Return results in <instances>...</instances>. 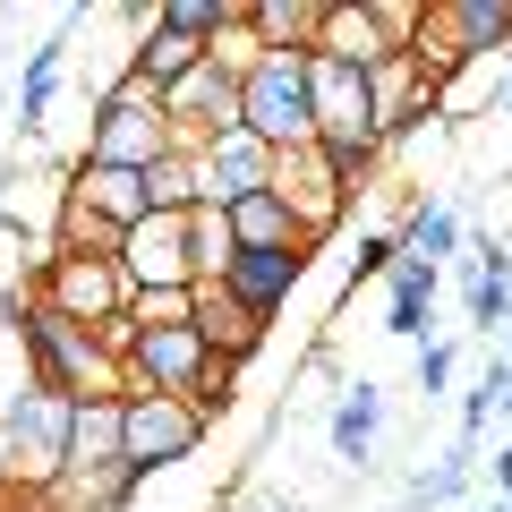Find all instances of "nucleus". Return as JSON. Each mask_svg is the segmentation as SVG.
I'll list each match as a JSON object with an SVG mask.
<instances>
[{"instance_id": "f257e3e1", "label": "nucleus", "mask_w": 512, "mask_h": 512, "mask_svg": "<svg viewBox=\"0 0 512 512\" xmlns=\"http://www.w3.org/2000/svg\"><path fill=\"white\" fill-rule=\"evenodd\" d=\"M18 350H26V376H35L43 393H69V402H94V393H120L128 384V367L103 350V333L77 325V316H60V308H43V299H35V316H26Z\"/></svg>"}, {"instance_id": "f03ea898", "label": "nucleus", "mask_w": 512, "mask_h": 512, "mask_svg": "<svg viewBox=\"0 0 512 512\" xmlns=\"http://www.w3.org/2000/svg\"><path fill=\"white\" fill-rule=\"evenodd\" d=\"M69 436H77V402L69 393H43L35 376L18 384V402L0 410V470H9V487L18 495H52L60 478H69Z\"/></svg>"}, {"instance_id": "7ed1b4c3", "label": "nucleus", "mask_w": 512, "mask_h": 512, "mask_svg": "<svg viewBox=\"0 0 512 512\" xmlns=\"http://www.w3.org/2000/svg\"><path fill=\"white\" fill-rule=\"evenodd\" d=\"M239 128H256L274 154L316 146V86H308V52H256L239 69Z\"/></svg>"}, {"instance_id": "20e7f679", "label": "nucleus", "mask_w": 512, "mask_h": 512, "mask_svg": "<svg viewBox=\"0 0 512 512\" xmlns=\"http://www.w3.org/2000/svg\"><path fill=\"white\" fill-rule=\"evenodd\" d=\"M163 154H180V137H171V111L154 103V94H120V86L94 94L77 163H103V171H154Z\"/></svg>"}, {"instance_id": "39448f33", "label": "nucleus", "mask_w": 512, "mask_h": 512, "mask_svg": "<svg viewBox=\"0 0 512 512\" xmlns=\"http://www.w3.org/2000/svg\"><path fill=\"white\" fill-rule=\"evenodd\" d=\"M205 427L214 419L197 402H180V393H120V461L137 478H163L180 461H197Z\"/></svg>"}, {"instance_id": "423d86ee", "label": "nucleus", "mask_w": 512, "mask_h": 512, "mask_svg": "<svg viewBox=\"0 0 512 512\" xmlns=\"http://www.w3.org/2000/svg\"><path fill=\"white\" fill-rule=\"evenodd\" d=\"M35 299L60 316H77V325H120L128 316V274H120V256H77V248H43L35 256Z\"/></svg>"}, {"instance_id": "0eeeda50", "label": "nucleus", "mask_w": 512, "mask_h": 512, "mask_svg": "<svg viewBox=\"0 0 512 512\" xmlns=\"http://www.w3.org/2000/svg\"><path fill=\"white\" fill-rule=\"evenodd\" d=\"M120 274L128 291H197V214H146L120 239Z\"/></svg>"}, {"instance_id": "6e6552de", "label": "nucleus", "mask_w": 512, "mask_h": 512, "mask_svg": "<svg viewBox=\"0 0 512 512\" xmlns=\"http://www.w3.org/2000/svg\"><path fill=\"white\" fill-rule=\"evenodd\" d=\"M120 367H128L120 393H180V402H197L205 376H214V350L197 342V325H154V333L128 342Z\"/></svg>"}, {"instance_id": "1a4fd4ad", "label": "nucleus", "mask_w": 512, "mask_h": 512, "mask_svg": "<svg viewBox=\"0 0 512 512\" xmlns=\"http://www.w3.org/2000/svg\"><path fill=\"white\" fill-rule=\"evenodd\" d=\"M274 171H282V154L256 137V128H214L197 146V188H205V205H248V197H265L274 188Z\"/></svg>"}, {"instance_id": "9d476101", "label": "nucleus", "mask_w": 512, "mask_h": 512, "mask_svg": "<svg viewBox=\"0 0 512 512\" xmlns=\"http://www.w3.org/2000/svg\"><path fill=\"white\" fill-rule=\"evenodd\" d=\"M274 188H282V205H291V214H299V231H308V248H316V239H325V231H342L350 197H359V188H350V171L333 163L325 146H299V154H282Z\"/></svg>"}, {"instance_id": "9b49d317", "label": "nucleus", "mask_w": 512, "mask_h": 512, "mask_svg": "<svg viewBox=\"0 0 512 512\" xmlns=\"http://www.w3.org/2000/svg\"><path fill=\"white\" fill-rule=\"evenodd\" d=\"M60 214H69V171H52V163H9L0 171V239L18 231L43 256V248H60Z\"/></svg>"}, {"instance_id": "f8f14e48", "label": "nucleus", "mask_w": 512, "mask_h": 512, "mask_svg": "<svg viewBox=\"0 0 512 512\" xmlns=\"http://www.w3.org/2000/svg\"><path fill=\"white\" fill-rule=\"evenodd\" d=\"M308 256L316 248H239L231 265H222V291H231L256 325H274V316L291 308V291L308 282Z\"/></svg>"}, {"instance_id": "ddd939ff", "label": "nucleus", "mask_w": 512, "mask_h": 512, "mask_svg": "<svg viewBox=\"0 0 512 512\" xmlns=\"http://www.w3.org/2000/svg\"><path fill=\"white\" fill-rule=\"evenodd\" d=\"M384 419H393V402H384V384H342L325 410V444L342 470H376V444H384Z\"/></svg>"}, {"instance_id": "4468645a", "label": "nucleus", "mask_w": 512, "mask_h": 512, "mask_svg": "<svg viewBox=\"0 0 512 512\" xmlns=\"http://www.w3.org/2000/svg\"><path fill=\"white\" fill-rule=\"evenodd\" d=\"M316 60H342V69H384V60H402V52H393V35H384L376 0H325Z\"/></svg>"}, {"instance_id": "2eb2a0df", "label": "nucleus", "mask_w": 512, "mask_h": 512, "mask_svg": "<svg viewBox=\"0 0 512 512\" xmlns=\"http://www.w3.org/2000/svg\"><path fill=\"white\" fill-rule=\"evenodd\" d=\"M86 26V9H60V26L26 52V69H18V128L26 137H43V120H52V103H60V69H69V35Z\"/></svg>"}, {"instance_id": "dca6fc26", "label": "nucleus", "mask_w": 512, "mask_h": 512, "mask_svg": "<svg viewBox=\"0 0 512 512\" xmlns=\"http://www.w3.org/2000/svg\"><path fill=\"white\" fill-rule=\"evenodd\" d=\"M436 299H444V274H436V265H419V256H402V265L384 274V333H393V342H410V350L436 342V333H427Z\"/></svg>"}, {"instance_id": "f3484780", "label": "nucleus", "mask_w": 512, "mask_h": 512, "mask_svg": "<svg viewBox=\"0 0 512 512\" xmlns=\"http://www.w3.org/2000/svg\"><path fill=\"white\" fill-rule=\"evenodd\" d=\"M205 60H214V43H205V35H180V26H163V9H154V26H146V35L128 43V69L146 77L154 94H171L180 77H197Z\"/></svg>"}, {"instance_id": "a211bd4d", "label": "nucleus", "mask_w": 512, "mask_h": 512, "mask_svg": "<svg viewBox=\"0 0 512 512\" xmlns=\"http://www.w3.org/2000/svg\"><path fill=\"white\" fill-rule=\"evenodd\" d=\"M69 197L86 205V214H103L111 231H137V222L154 214V197H146V171H103V163H69Z\"/></svg>"}, {"instance_id": "6ab92c4d", "label": "nucleus", "mask_w": 512, "mask_h": 512, "mask_svg": "<svg viewBox=\"0 0 512 512\" xmlns=\"http://www.w3.org/2000/svg\"><path fill=\"white\" fill-rule=\"evenodd\" d=\"M478 487V444L461 436V444H444L427 470H410L402 478V512H461V495Z\"/></svg>"}, {"instance_id": "aec40b11", "label": "nucleus", "mask_w": 512, "mask_h": 512, "mask_svg": "<svg viewBox=\"0 0 512 512\" xmlns=\"http://www.w3.org/2000/svg\"><path fill=\"white\" fill-rule=\"evenodd\" d=\"M256 52H316L325 35V0H239Z\"/></svg>"}, {"instance_id": "412c9836", "label": "nucleus", "mask_w": 512, "mask_h": 512, "mask_svg": "<svg viewBox=\"0 0 512 512\" xmlns=\"http://www.w3.org/2000/svg\"><path fill=\"white\" fill-rule=\"evenodd\" d=\"M120 461V393H94L77 402V436H69V478H111Z\"/></svg>"}, {"instance_id": "4be33fe9", "label": "nucleus", "mask_w": 512, "mask_h": 512, "mask_svg": "<svg viewBox=\"0 0 512 512\" xmlns=\"http://www.w3.org/2000/svg\"><path fill=\"white\" fill-rule=\"evenodd\" d=\"M197 342L214 350V359H231V367H248V350L265 342V325H256L248 308H239L222 282H197Z\"/></svg>"}, {"instance_id": "5701e85b", "label": "nucleus", "mask_w": 512, "mask_h": 512, "mask_svg": "<svg viewBox=\"0 0 512 512\" xmlns=\"http://www.w3.org/2000/svg\"><path fill=\"white\" fill-rule=\"evenodd\" d=\"M393 239H402V256H419V265H436V274L453 265L461 248H470V231H461V205H453V197H419V205L402 214V231H393Z\"/></svg>"}, {"instance_id": "b1692460", "label": "nucleus", "mask_w": 512, "mask_h": 512, "mask_svg": "<svg viewBox=\"0 0 512 512\" xmlns=\"http://www.w3.org/2000/svg\"><path fill=\"white\" fill-rule=\"evenodd\" d=\"M231 239H239V248H308V231H299V214L282 205V188L231 205Z\"/></svg>"}, {"instance_id": "393cba45", "label": "nucleus", "mask_w": 512, "mask_h": 512, "mask_svg": "<svg viewBox=\"0 0 512 512\" xmlns=\"http://www.w3.org/2000/svg\"><path fill=\"white\" fill-rule=\"evenodd\" d=\"M146 197H154V214H197L205 205V188H197V154H163V163L146 171Z\"/></svg>"}, {"instance_id": "a878e982", "label": "nucleus", "mask_w": 512, "mask_h": 512, "mask_svg": "<svg viewBox=\"0 0 512 512\" xmlns=\"http://www.w3.org/2000/svg\"><path fill=\"white\" fill-rule=\"evenodd\" d=\"M239 256V239H231V214L222 205H197V274L205 282H222V265Z\"/></svg>"}, {"instance_id": "bb28decb", "label": "nucleus", "mask_w": 512, "mask_h": 512, "mask_svg": "<svg viewBox=\"0 0 512 512\" xmlns=\"http://www.w3.org/2000/svg\"><path fill=\"white\" fill-rule=\"evenodd\" d=\"M128 325L154 333V325H197V291H137L128 299Z\"/></svg>"}, {"instance_id": "cd10ccee", "label": "nucleus", "mask_w": 512, "mask_h": 512, "mask_svg": "<svg viewBox=\"0 0 512 512\" xmlns=\"http://www.w3.org/2000/svg\"><path fill=\"white\" fill-rule=\"evenodd\" d=\"M453 367H461V342H419V359H410V384H419L427 402H436V393H453Z\"/></svg>"}, {"instance_id": "c85d7f7f", "label": "nucleus", "mask_w": 512, "mask_h": 512, "mask_svg": "<svg viewBox=\"0 0 512 512\" xmlns=\"http://www.w3.org/2000/svg\"><path fill=\"white\" fill-rule=\"evenodd\" d=\"M393 265H402V239L393 231H359V248H350V291H359V282H384Z\"/></svg>"}, {"instance_id": "c756f323", "label": "nucleus", "mask_w": 512, "mask_h": 512, "mask_svg": "<svg viewBox=\"0 0 512 512\" xmlns=\"http://www.w3.org/2000/svg\"><path fill=\"white\" fill-rule=\"evenodd\" d=\"M487 478H495V495H504V504H512V444H504V453L487 461Z\"/></svg>"}, {"instance_id": "7c9ffc66", "label": "nucleus", "mask_w": 512, "mask_h": 512, "mask_svg": "<svg viewBox=\"0 0 512 512\" xmlns=\"http://www.w3.org/2000/svg\"><path fill=\"white\" fill-rule=\"evenodd\" d=\"M495 103L512 111V52H504V77H495Z\"/></svg>"}, {"instance_id": "2f4dec72", "label": "nucleus", "mask_w": 512, "mask_h": 512, "mask_svg": "<svg viewBox=\"0 0 512 512\" xmlns=\"http://www.w3.org/2000/svg\"><path fill=\"white\" fill-rule=\"evenodd\" d=\"M248 512H291V504H248Z\"/></svg>"}, {"instance_id": "473e14b6", "label": "nucleus", "mask_w": 512, "mask_h": 512, "mask_svg": "<svg viewBox=\"0 0 512 512\" xmlns=\"http://www.w3.org/2000/svg\"><path fill=\"white\" fill-rule=\"evenodd\" d=\"M495 350H504V359H512V325H504V342H495Z\"/></svg>"}, {"instance_id": "72a5a7b5", "label": "nucleus", "mask_w": 512, "mask_h": 512, "mask_svg": "<svg viewBox=\"0 0 512 512\" xmlns=\"http://www.w3.org/2000/svg\"><path fill=\"white\" fill-rule=\"evenodd\" d=\"M495 419H512V393H504V410H495Z\"/></svg>"}]
</instances>
